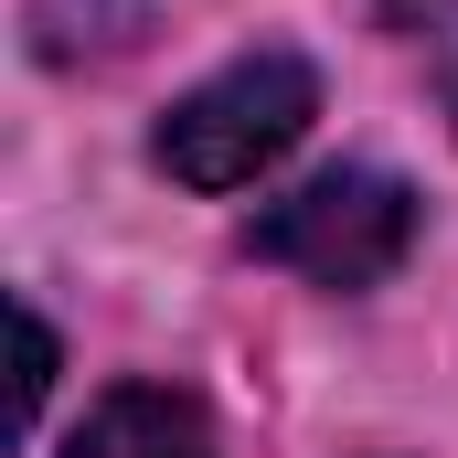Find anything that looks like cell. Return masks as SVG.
<instances>
[{
  "instance_id": "3",
  "label": "cell",
  "mask_w": 458,
  "mask_h": 458,
  "mask_svg": "<svg viewBox=\"0 0 458 458\" xmlns=\"http://www.w3.org/2000/svg\"><path fill=\"white\" fill-rule=\"evenodd\" d=\"M64 458H214V416L182 384H107Z\"/></svg>"
},
{
  "instance_id": "5",
  "label": "cell",
  "mask_w": 458,
  "mask_h": 458,
  "mask_svg": "<svg viewBox=\"0 0 458 458\" xmlns=\"http://www.w3.org/2000/svg\"><path fill=\"white\" fill-rule=\"evenodd\" d=\"M416 43H427V86H437V107L458 128V0H437L427 21H416Z\"/></svg>"
},
{
  "instance_id": "2",
  "label": "cell",
  "mask_w": 458,
  "mask_h": 458,
  "mask_svg": "<svg viewBox=\"0 0 458 458\" xmlns=\"http://www.w3.org/2000/svg\"><path fill=\"white\" fill-rule=\"evenodd\" d=\"M245 245L267 256V267H288V277H310V288H384L394 267H405V245H416V192L394 182V171H320V182H299V192H277Z\"/></svg>"
},
{
  "instance_id": "4",
  "label": "cell",
  "mask_w": 458,
  "mask_h": 458,
  "mask_svg": "<svg viewBox=\"0 0 458 458\" xmlns=\"http://www.w3.org/2000/svg\"><path fill=\"white\" fill-rule=\"evenodd\" d=\"M43 384H54V331L32 320V299H11V416H0V437H32Z\"/></svg>"
},
{
  "instance_id": "1",
  "label": "cell",
  "mask_w": 458,
  "mask_h": 458,
  "mask_svg": "<svg viewBox=\"0 0 458 458\" xmlns=\"http://www.w3.org/2000/svg\"><path fill=\"white\" fill-rule=\"evenodd\" d=\"M310 117H320V75H310V54H234L225 75H203L192 97H171L160 117V171L171 182H192V192H245L256 171H277L299 139H310Z\"/></svg>"
}]
</instances>
